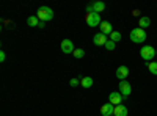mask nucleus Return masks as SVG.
<instances>
[{
    "mask_svg": "<svg viewBox=\"0 0 157 116\" xmlns=\"http://www.w3.org/2000/svg\"><path fill=\"white\" fill-rule=\"evenodd\" d=\"M129 38H130V41H132V43H135V44H141V43H145V41H146L148 35H146V30H143V28L137 27V28H134V30H130Z\"/></svg>",
    "mask_w": 157,
    "mask_h": 116,
    "instance_id": "f257e3e1",
    "label": "nucleus"
},
{
    "mask_svg": "<svg viewBox=\"0 0 157 116\" xmlns=\"http://www.w3.org/2000/svg\"><path fill=\"white\" fill-rule=\"evenodd\" d=\"M36 16L39 17V21H43V22H47V21H52L54 19V9H52L50 6H39L38 11H36Z\"/></svg>",
    "mask_w": 157,
    "mask_h": 116,
    "instance_id": "f03ea898",
    "label": "nucleus"
},
{
    "mask_svg": "<svg viewBox=\"0 0 157 116\" xmlns=\"http://www.w3.org/2000/svg\"><path fill=\"white\" fill-rule=\"evenodd\" d=\"M140 57L145 60V61H152V58L155 57V49L152 46H143L140 49Z\"/></svg>",
    "mask_w": 157,
    "mask_h": 116,
    "instance_id": "7ed1b4c3",
    "label": "nucleus"
},
{
    "mask_svg": "<svg viewBox=\"0 0 157 116\" xmlns=\"http://www.w3.org/2000/svg\"><path fill=\"white\" fill-rule=\"evenodd\" d=\"M85 22H86L88 27H99V25L102 24V21H101V14H98V13H86Z\"/></svg>",
    "mask_w": 157,
    "mask_h": 116,
    "instance_id": "20e7f679",
    "label": "nucleus"
},
{
    "mask_svg": "<svg viewBox=\"0 0 157 116\" xmlns=\"http://www.w3.org/2000/svg\"><path fill=\"white\" fill-rule=\"evenodd\" d=\"M118 88H120V93L123 94V97H127V96H130V93H132V86H130V83L127 80H121L120 85H118Z\"/></svg>",
    "mask_w": 157,
    "mask_h": 116,
    "instance_id": "39448f33",
    "label": "nucleus"
},
{
    "mask_svg": "<svg viewBox=\"0 0 157 116\" xmlns=\"http://www.w3.org/2000/svg\"><path fill=\"white\" fill-rule=\"evenodd\" d=\"M123 94L120 93V91H113V93H110V96H109V102L110 104H113L115 107L116 105H121L123 104Z\"/></svg>",
    "mask_w": 157,
    "mask_h": 116,
    "instance_id": "423d86ee",
    "label": "nucleus"
},
{
    "mask_svg": "<svg viewBox=\"0 0 157 116\" xmlns=\"http://www.w3.org/2000/svg\"><path fill=\"white\" fill-rule=\"evenodd\" d=\"M74 50H75V47H74V44H72V41L71 39H63L61 41V52L63 54H74Z\"/></svg>",
    "mask_w": 157,
    "mask_h": 116,
    "instance_id": "0eeeda50",
    "label": "nucleus"
},
{
    "mask_svg": "<svg viewBox=\"0 0 157 116\" xmlns=\"http://www.w3.org/2000/svg\"><path fill=\"white\" fill-rule=\"evenodd\" d=\"M113 113H115V105L110 104V102H107V104H104L101 107V114L102 116H113Z\"/></svg>",
    "mask_w": 157,
    "mask_h": 116,
    "instance_id": "6e6552de",
    "label": "nucleus"
},
{
    "mask_svg": "<svg viewBox=\"0 0 157 116\" xmlns=\"http://www.w3.org/2000/svg\"><path fill=\"white\" fill-rule=\"evenodd\" d=\"M115 75L120 79V82H121V80H126L127 77H129V68L123 64V66H120V68L116 69V74H115Z\"/></svg>",
    "mask_w": 157,
    "mask_h": 116,
    "instance_id": "1a4fd4ad",
    "label": "nucleus"
},
{
    "mask_svg": "<svg viewBox=\"0 0 157 116\" xmlns=\"http://www.w3.org/2000/svg\"><path fill=\"white\" fill-rule=\"evenodd\" d=\"M109 41V38L104 35V33H96L94 36H93V43L96 44V46H105V43Z\"/></svg>",
    "mask_w": 157,
    "mask_h": 116,
    "instance_id": "9d476101",
    "label": "nucleus"
},
{
    "mask_svg": "<svg viewBox=\"0 0 157 116\" xmlns=\"http://www.w3.org/2000/svg\"><path fill=\"white\" fill-rule=\"evenodd\" d=\"M99 28H101V33H104L105 36H110L115 30H113V25L110 24V22H102L101 25H99Z\"/></svg>",
    "mask_w": 157,
    "mask_h": 116,
    "instance_id": "9b49d317",
    "label": "nucleus"
},
{
    "mask_svg": "<svg viewBox=\"0 0 157 116\" xmlns=\"http://www.w3.org/2000/svg\"><path fill=\"white\" fill-rule=\"evenodd\" d=\"M129 114V110H127V107L126 105H116L115 107V113H113V116H127Z\"/></svg>",
    "mask_w": 157,
    "mask_h": 116,
    "instance_id": "f8f14e48",
    "label": "nucleus"
},
{
    "mask_svg": "<svg viewBox=\"0 0 157 116\" xmlns=\"http://www.w3.org/2000/svg\"><path fill=\"white\" fill-rule=\"evenodd\" d=\"M149 25H151V19H149L148 16H141V17L138 19V27H140V28L145 30V28L149 27Z\"/></svg>",
    "mask_w": 157,
    "mask_h": 116,
    "instance_id": "ddd939ff",
    "label": "nucleus"
},
{
    "mask_svg": "<svg viewBox=\"0 0 157 116\" xmlns=\"http://www.w3.org/2000/svg\"><path fill=\"white\" fill-rule=\"evenodd\" d=\"M91 6H93V11L98 13V14L105 9V3H104V2H99V0H98V2H93V3H91Z\"/></svg>",
    "mask_w": 157,
    "mask_h": 116,
    "instance_id": "4468645a",
    "label": "nucleus"
},
{
    "mask_svg": "<svg viewBox=\"0 0 157 116\" xmlns=\"http://www.w3.org/2000/svg\"><path fill=\"white\" fill-rule=\"evenodd\" d=\"M93 83H94V80L91 79V77H88V75H85L83 79H80V85L83 88H91V86H93Z\"/></svg>",
    "mask_w": 157,
    "mask_h": 116,
    "instance_id": "2eb2a0df",
    "label": "nucleus"
},
{
    "mask_svg": "<svg viewBox=\"0 0 157 116\" xmlns=\"http://www.w3.org/2000/svg\"><path fill=\"white\" fill-rule=\"evenodd\" d=\"M39 22H41V21H39V17L36 14L35 16H30L27 19V25H29V27H39Z\"/></svg>",
    "mask_w": 157,
    "mask_h": 116,
    "instance_id": "dca6fc26",
    "label": "nucleus"
},
{
    "mask_svg": "<svg viewBox=\"0 0 157 116\" xmlns=\"http://www.w3.org/2000/svg\"><path fill=\"white\" fill-rule=\"evenodd\" d=\"M146 66L149 69V72L152 75H157V61H151V63H146Z\"/></svg>",
    "mask_w": 157,
    "mask_h": 116,
    "instance_id": "f3484780",
    "label": "nucleus"
},
{
    "mask_svg": "<svg viewBox=\"0 0 157 116\" xmlns=\"http://www.w3.org/2000/svg\"><path fill=\"white\" fill-rule=\"evenodd\" d=\"M121 38H123V36H121L120 32H113V33L110 35V39H112L113 43H120V41H121Z\"/></svg>",
    "mask_w": 157,
    "mask_h": 116,
    "instance_id": "a211bd4d",
    "label": "nucleus"
},
{
    "mask_svg": "<svg viewBox=\"0 0 157 116\" xmlns=\"http://www.w3.org/2000/svg\"><path fill=\"white\" fill-rule=\"evenodd\" d=\"M72 55H74L77 60H80V58H83V57H85V50H83V49H75Z\"/></svg>",
    "mask_w": 157,
    "mask_h": 116,
    "instance_id": "6ab92c4d",
    "label": "nucleus"
},
{
    "mask_svg": "<svg viewBox=\"0 0 157 116\" xmlns=\"http://www.w3.org/2000/svg\"><path fill=\"white\" fill-rule=\"evenodd\" d=\"M104 47H105L107 50H115V49H116V43H113L112 39H109V41L105 43V46H104Z\"/></svg>",
    "mask_w": 157,
    "mask_h": 116,
    "instance_id": "aec40b11",
    "label": "nucleus"
},
{
    "mask_svg": "<svg viewBox=\"0 0 157 116\" xmlns=\"http://www.w3.org/2000/svg\"><path fill=\"white\" fill-rule=\"evenodd\" d=\"M78 83H80V80H78V79H71V80H69V85H71V86H77Z\"/></svg>",
    "mask_w": 157,
    "mask_h": 116,
    "instance_id": "412c9836",
    "label": "nucleus"
},
{
    "mask_svg": "<svg viewBox=\"0 0 157 116\" xmlns=\"http://www.w3.org/2000/svg\"><path fill=\"white\" fill-rule=\"evenodd\" d=\"M5 60H6V54L3 52V50H2V52H0V61H2V63H3Z\"/></svg>",
    "mask_w": 157,
    "mask_h": 116,
    "instance_id": "4be33fe9",
    "label": "nucleus"
},
{
    "mask_svg": "<svg viewBox=\"0 0 157 116\" xmlns=\"http://www.w3.org/2000/svg\"><path fill=\"white\" fill-rule=\"evenodd\" d=\"M132 16H134V17H141V16H140V11H138V9H134V11H132Z\"/></svg>",
    "mask_w": 157,
    "mask_h": 116,
    "instance_id": "5701e85b",
    "label": "nucleus"
},
{
    "mask_svg": "<svg viewBox=\"0 0 157 116\" xmlns=\"http://www.w3.org/2000/svg\"><path fill=\"white\" fill-rule=\"evenodd\" d=\"M44 27H46V22L41 21V22H39V28H44Z\"/></svg>",
    "mask_w": 157,
    "mask_h": 116,
    "instance_id": "b1692460",
    "label": "nucleus"
},
{
    "mask_svg": "<svg viewBox=\"0 0 157 116\" xmlns=\"http://www.w3.org/2000/svg\"><path fill=\"white\" fill-rule=\"evenodd\" d=\"M155 57H157V49H155Z\"/></svg>",
    "mask_w": 157,
    "mask_h": 116,
    "instance_id": "393cba45",
    "label": "nucleus"
}]
</instances>
